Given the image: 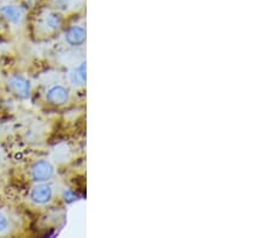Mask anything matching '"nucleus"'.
Returning a JSON list of instances; mask_svg holds the SVG:
<instances>
[{"label":"nucleus","instance_id":"2","mask_svg":"<svg viewBox=\"0 0 271 238\" xmlns=\"http://www.w3.org/2000/svg\"><path fill=\"white\" fill-rule=\"evenodd\" d=\"M0 13L6 18L9 22L13 23V24H18L22 22L23 17H25V12L20 6L16 5H5L0 9Z\"/></svg>","mask_w":271,"mask_h":238},{"label":"nucleus","instance_id":"3","mask_svg":"<svg viewBox=\"0 0 271 238\" xmlns=\"http://www.w3.org/2000/svg\"><path fill=\"white\" fill-rule=\"evenodd\" d=\"M52 189L49 185H38L31 190V198L34 202L39 203V205H44L47 203L52 198Z\"/></svg>","mask_w":271,"mask_h":238},{"label":"nucleus","instance_id":"9","mask_svg":"<svg viewBox=\"0 0 271 238\" xmlns=\"http://www.w3.org/2000/svg\"><path fill=\"white\" fill-rule=\"evenodd\" d=\"M7 227V218L2 213H0V232L5 231Z\"/></svg>","mask_w":271,"mask_h":238},{"label":"nucleus","instance_id":"6","mask_svg":"<svg viewBox=\"0 0 271 238\" xmlns=\"http://www.w3.org/2000/svg\"><path fill=\"white\" fill-rule=\"evenodd\" d=\"M86 39V31L81 26H73L65 34V40L73 46H79Z\"/></svg>","mask_w":271,"mask_h":238},{"label":"nucleus","instance_id":"4","mask_svg":"<svg viewBox=\"0 0 271 238\" xmlns=\"http://www.w3.org/2000/svg\"><path fill=\"white\" fill-rule=\"evenodd\" d=\"M10 87L16 94H18L20 96L27 97L29 96V93H30V84L29 82L25 79L23 77H20V76H13V77L10 78L9 81Z\"/></svg>","mask_w":271,"mask_h":238},{"label":"nucleus","instance_id":"1","mask_svg":"<svg viewBox=\"0 0 271 238\" xmlns=\"http://www.w3.org/2000/svg\"><path fill=\"white\" fill-rule=\"evenodd\" d=\"M53 172L54 168L49 161H38L35 165L33 166V170H31V176L35 179L36 182H45L47 179H50L53 176Z\"/></svg>","mask_w":271,"mask_h":238},{"label":"nucleus","instance_id":"7","mask_svg":"<svg viewBox=\"0 0 271 238\" xmlns=\"http://www.w3.org/2000/svg\"><path fill=\"white\" fill-rule=\"evenodd\" d=\"M70 81L75 86H83L86 82V66L84 64L80 65L70 73Z\"/></svg>","mask_w":271,"mask_h":238},{"label":"nucleus","instance_id":"5","mask_svg":"<svg viewBox=\"0 0 271 238\" xmlns=\"http://www.w3.org/2000/svg\"><path fill=\"white\" fill-rule=\"evenodd\" d=\"M46 97L50 102H52V104L62 105L68 101L69 94L65 88H63V87L60 86H55L52 87V88L47 92Z\"/></svg>","mask_w":271,"mask_h":238},{"label":"nucleus","instance_id":"8","mask_svg":"<svg viewBox=\"0 0 271 238\" xmlns=\"http://www.w3.org/2000/svg\"><path fill=\"white\" fill-rule=\"evenodd\" d=\"M46 24L51 29L59 28L60 24H62V18H60L58 15H55V13H51V15L47 16Z\"/></svg>","mask_w":271,"mask_h":238}]
</instances>
